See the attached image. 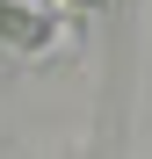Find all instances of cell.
I'll return each mask as SVG.
<instances>
[{"label":"cell","instance_id":"1","mask_svg":"<svg viewBox=\"0 0 152 159\" xmlns=\"http://www.w3.org/2000/svg\"><path fill=\"white\" fill-rule=\"evenodd\" d=\"M0 43H15V51H44V43H51V15H44V0H36V7L0 0Z\"/></svg>","mask_w":152,"mask_h":159},{"label":"cell","instance_id":"2","mask_svg":"<svg viewBox=\"0 0 152 159\" xmlns=\"http://www.w3.org/2000/svg\"><path fill=\"white\" fill-rule=\"evenodd\" d=\"M87 7H109V0H87Z\"/></svg>","mask_w":152,"mask_h":159},{"label":"cell","instance_id":"3","mask_svg":"<svg viewBox=\"0 0 152 159\" xmlns=\"http://www.w3.org/2000/svg\"><path fill=\"white\" fill-rule=\"evenodd\" d=\"M44 7H58V0H44Z\"/></svg>","mask_w":152,"mask_h":159}]
</instances>
